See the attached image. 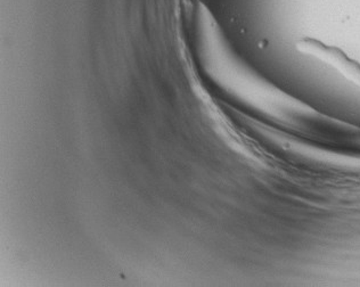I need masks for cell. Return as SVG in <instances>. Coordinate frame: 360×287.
Instances as JSON below:
<instances>
[{"label":"cell","mask_w":360,"mask_h":287,"mask_svg":"<svg viewBox=\"0 0 360 287\" xmlns=\"http://www.w3.org/2000/svg\"><path fill=\"white\" fill-rule=\"evenodd\" d=\"M196 39L202 68L231 98L314 137H323L330 129L333 117L284 93L243 63L203 5L196 12Z\"/></svg>","instance_id":"1"},{"label":"cell","mask_w":360,"mask_h":287,"mask_svg":"<svg viewBox=\"0 0 360 287\" xmlns=\"http://www.w3.org/2000/svg\"><path fill=\"white\" fill-rule=\"evenodd\" d=\"M295 49L301 54L326 64L342 75L345 80L360 88V63L352 60L342 49L326 45L321 40L310 37L297 40Z\"/></svg>","instance_id":"2"}]
</instances>
